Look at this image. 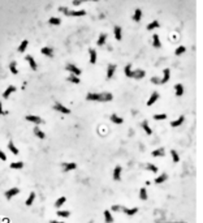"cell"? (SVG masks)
I'll use <instances>...</instances> for the list:
<instances>
[{"mask_svg":"<svg viewBox=\"0 0 203 223\" xmlns=\"http://www.w3.org/2000/svg\"><path fill=\"white\" fill-rule=\"evenodd\" d=\"M169 79H171V71L168 68H165L163 71V77L160 79V83H167L169 81Z\"/></svg>","mask_w":203,"mask_h":223,"instance_id":"9c48e42d","label":"cell"},{"mask_svg":"<svg viewBox=\"0 0 203 223\" xmlns=\"http://www.w3.org/2000/svg\"><path fill=\"white\" fill-rule=\"evenodd\" d=\"M154 119L155 120H165L167 115L165 114H156V115H154Z\"/></svg>","mask_w":203,"mask_h":223,"instance_id":"bcb514c9","label":"cell"},{"mask_svg":"<svg viewBox=\"0 0 203 223\" xmlns=\"http://www.w3.org/2000/svg\"><path fill=\"white\" fill-rule=\"evenodd\" d=\"M89 56H90V63L91 64H95L96 63V51L94 48L89 50Z\"/></svg>","mask_w":203,"mask_h":223,"instance_id":"484cf974","label":"cell"},{"mask_svg":"<svg viewBox=\"0 0 203 223\" xmlns=\"http://www.w3.org/2000/svg\"><path fill=\"white\" fill-rule=\"evenodd\" d=\"M160 26V24H159V21L158 20H154V21H151L149 25L146 26V29L149 30V32H152V30H155V29H158V27Z\"/></svg>","mask_w":203,"mask_h":223,"instance_id":"d6986e66","label":"cell"},{"mask_svg":"<svg viewBox=\"0 0 203 223\" xmlns=\"http://www.w3.org/2000/svg\"><path fill=\"white\" fill-rule=\"evenodd\" d=\"M167 179H168V175H167L165 172H163L160 176H158L156 179L154 180V183H155V184H162V183H164V182H167Z\"/></svg>","mask_w":203,"mask_h":223,"instance_id":"cb8c5ba5","label":"cell"},{"mask_svg":"<svg viewBox=\"0 0 203 223\" xmlns=\"http://www.w3.org/2000/svg\"><path fill=\"white\" fill-rule=\"evenodd\" d=\"M158 99H159V93H158V91H154V93L151 94V97H150V99L147 101V106H152Z\"/></svg>","mask_w":203,"mask_h":223,"instance_id":"ac0fdd59","label":"cell"},{"mask_svg":"<svg viewBox=\"0 0 203 223\" xmlns=\"http://www.w3.org/2000/svg\"><path fill=\"white\" fill-rule=\"evenodd\" d=\"M121 211H122V213H125L126 215H134V214L138 211V208L128 209V208H125V206H121Z\"/></svg>","mask_w":203,"mask_h":223,"instance_id":"e0dca14e","label":"cell"},{"mask_svg":"<svg viewBox=\"0 0 203 223\" xmlns=\"http://www.w3.org/2000/svg\"><path fill=\"white\" fill-rule=\"evenodd\" d=\"M185 51H186V47L185 46H180V47H177V48L174 50V55H176V56H180V55H182Z\"/></svg>","mask_w":203,"mask_h":223,"instance_id":"e575fe53","label":"cell"},{"mask_svg":"<svg viewBox=\"0 0 203 223\" xmlns=\"http://www.w3.org/2000/svg\"><path fill=\"white\" fill-rule=\"evenodd\" d=\"M50 223H64V222H59V221H50Z\"/></svg>","mask_w":203,"mask_h":223,"instance_id":"816d5d0a","label":"cell"},{"mask_svg":"<svg viewBox=\"0 0 203 223\" xmlns=\"http://www.w3.org/2000/svg\"><path fill=\"white\" fill-rule=\"evenodd\" d=\"M65 201H66L65 197H60V198H57V200H56V202H55V206H56V208H60V206L63 205V203L65 202Z\"/></svg>","mask_w":203,"mask_h":223,"instance_id":"ee69618b","label":"cell"},{"mask_svg":"<svg viewBox=\"0 0 203 223\" xmlns=\"http://www.w3.org/2000/svg\"><path fill=\"white\" fill-rule=\"evenodd\" d=\"M124 73H125V76H126V77H129V79H132V77H133V69H132V64H126V65H125Z\"/></svg>","mask_w":203,"mask_h":223,"instance_id":"d4e9b609","label":"cell"},{"mask_svg":"<svg viewBox=\"0 0 203 223\" xmlns=\"http://www.w3.org/2000/svg\"><path fill=\"white\" fill-rule=\"evenodd\" d=\"M18 193H20V189L18 188H10L5 192V197H7L8 200H10L12 197H15L16 194H18Z\"/></svg>","mask_w":203,"mask_h":223,"instance_id":"ba28073f","label":"cell"},{"mask_svg":"<svg viewBox=\"0 0 203 223\" xmlns=\"http://www.w3.org/2000/svg\"><path fill=\"white\" fill-rule=\"evenodd\" d=\"M34 135L37 136V137H39L40 140H44V138H46V135H44V133L39 129V127H35L34 128Z\"/></svg>","mask_w":203,"mask_h":223,"instance_id":"d6a6232c","label":"cell"},{"mask_svg":"<svg viewBox=\"0 0 203 223\" xmlns=\"http://www.w3.org/2000/svg\"><path fill=\"white\" fill-rule=\"evenodd\" d=\"M27 46H29V41L27 39H24L20 43V46H18V48H17V51L18 52H25L26 51V48H27Z\"/></svg>","mask_w":203,"mask_h":223,"instance_id":"603a6c76","label":"cell"},{"mask_svg":"<svg viewBox=\"0 0 203 223\" xmlns=\"http://www.w3.org/2000/svg\"><path fill=\"white\" fill-rule=\"evenodd\" d=\"M68 81L72 82V83H80L81 82V80H80V77L74 76V74H70V76L68 77Z\"/></svg>","mask_w":203,"mask_h":223,"instance_id":"8d00e7d4","label":"cell"},{"mask_svg":"<svg viewBox=\"0 0 203 223\" xmlns=\"http://www.w3.org/2000/svg\"><path fill=\"white\" fill-rule=\"evenodd\" d=\"M56 214L59 217H63V218H68V217L70 215V213H69V211H66V210H59Z\"/></svg>","mask_w":203,"mask_h":223,"instance_id":"b9f144b4","label":"cell"},{"mask_svg":"<svg viewBox=\"0 0 203 223\" xmlns=\"http://www.w3.org/2000/svg\"><path fill=\"white\" fill-rule=\"evenodd\" d=\"M65 69H66V71H68L70 74H74V76H77V77H80V76H81V73H82V71L78 68V67L74 65V64H70V63L66 64V65H65Z\"/></svg>","mask_w":203,"mask_h":223,"instance_id":"3957f363","label":"cell"},{"mask_svg":"<svg viewBox=\"0 0 203 223\" xmlns=\"http://www.w3.org/2000/svg\"><path fill=\"white\" fill-rule=\"evenodd\" d=\"M25 60L29 63V65H30V68L33 69V71H37L38 69V64H37V61L34 60V58L31 56V55H26L25 56Z\"/></svg>","mask_w":203,"mask_h":223,"instance_id":"8992f818","label":"cell"},{"mask_svg":"<svg viewBox=\"0 0 203 223\" xmlns=\"http://www.w3.org/2000/svg\"><path fill=\"white\" fill-rule=\"evenodd\" d=\"M116 72V64H108L107 67V79H112Z\"/></svg>","mask_w":203,"mask_h":223,"instance_id":"5bb4252c","label":"cell"},{"mask_svg":"<svg viewBox=\"0 0 203 223\" xmlns=\"http://www.w3.org/2000/svg\"><path fill=\"white\" fill-rule=\"evenodd\" d=\"M48 24L50 25H60L61 24V20L59 17H51L48 20Z\"/></svg>","mask_w":203,"mask_h":223,"instance_id":"f35d334b","label":"cell"},{"mask_svg":"<svg viewBox=\"0 0 203 223\" xmlns=\"http://www.w3.org/2000/svg\"><path fill=\"white\" fill-rule=\"evenodd\" d=\"M8 68H9V71L12 72V74H17V73H18L17 63H16V61H10L9 65H8Z\"/></svg>","mask_w":203,"mask_h":223,"instance_id":"4316f807","label":"cell"},{"mask_svg":"<svg viewBox=\"0 0 203 223\" xmlns=\"http://www.w3.org/2000/svg\"><path fill=\"white\" fill-rule=\"evenodd\" d=\"M113 34H115L116 41H121L122 39V29L119 26V25H116V26L113 27Z\"/></svg>","mask_w":203,"mask_h":223,"instance_id":"9a60e30c","label":"cell"},{"mask_svg":"<svg viewBox=\"0 0 203 223\" xmlns=\"http://www.w3.org/2000/svg\"><path fill=\"white\" fill-rule=\"evenodd\" d=\"M140 198L143 200V201H146V200H147V191L144 188L140 189Z\"/></svg>","mask_w":203,"mask_h":223,"instance_id":"ab89813d","label":"cell"},{"mask_svg":"<svg viewBox=\"0 0 203 223\" xmlns=\"http://www.w3.org/2000/svg\"><path fill=\"white\" fill-rule=\"evenodd\" d=\"M105 41H107V33H102V34L99 35L98 41H96V44H98V46H104Z\"/></svg>","mask_w":203,"mask_h":223,"instance_id":"7402d4cb","label":"cell"},{"mask_svg":"<svg viewBox=\"0 0 203 223\" xmlns=\"http://www.w3.org/2000/svg\"><path fill=\"white\" fill-rule=\"evenodd\" d=\"M171 155H172V158H173V162L177 163L180 161V157H179V154H177L176 150H171Z\"/></svg>","mask_w":203,"mask_h":223,"instance_id":"f6af8a7d","label":"cell"},{"mask_svg":"<svg viewBox=\"0 0 203 223\" xmlns=\"http://www.w3.org/2000/svg\"><path fill=\"white\" fill-rule=\"evenodd\" d=\"M7 111H4L3 110V104H1V102H0V115H7Z\"/></svg>","mask_w":203,"mask_h":223,"instance_id":"681fc988","label":"cell"},{"mask_svg":"<svg viewBox=\"0 0 203 223\" xmlns=\"http://www.w3.org/2000/svg\"><path fill=\"white\" fill-rule=\"evenodd\" d=\"M111 120H112V123H115V124H122L124 123V119L120 118L119 115H116V114L111 115Z\"/></svg>","mask_w":203,"mask_h":223,"instance_id":"83f0119b","label":"cell"},{"mask_svg":"<svg viewBox=\"0 0 203 223\" xmlns=\"http://www.w3.org/2000/svg\"><path fill=\"white\" fill-rule=\"evenodd\" d=\"M151 155L152 157H164V155H165V150H164L163 147H160V149H158V150H154V151L151 153Z\"/></svg>","mask_w":203,"mask_h":223,"instance_id":"f546056e","label":"cell"},{"mask_svg":"<svg viewBox=\"0 0 203 223\" xmlns=\"http://www.w3.org/2000/svg\"><path fill=\"white\" fill-rule=\"evenodd\" d=\"M154 85H160V79L159 77H151V80H150Z\"/></svg>","mask_w":203,"mask_h":223,"instance_id":"7dc6e473","label":"cell"},{"mask_svg":"<svg viewBox=\"0 0 203 223\" xmlns=\"http://www.w3.org/2000/svg\"><path fill=\"white\" fill-rule=\"evenodd\" d=\"M121 171H122L121 166H116V167H115V170H113V175H112L113 180L119 182V180L121 179Z\"/></svg>","mask_w":203,"mask_h":223,"instance_id":"8fae6325","label":"cell"},{"mask_svg":"<svg viewBox=\"0 0 203 223\" xmlns=\"http://www.w3.org/2000/svg\"><path fill=\"white\" fill-rule=\"evenodd\" d=\"M0 159H1V161H7V157H5V154L1 151V150H0Z\"/></svg>","mask_w":203,"mask_h":223,"instance_id":"f907efd6","label":"cell"},{"mask_svg":"<svg viewBox=\"0 0 203 223\" xmlns=\"http://www.w3.org/2000/svg\"><path fill=\"white\" fill-rule=\"evenodd\" d=\"M174 93H176L177 97L183 95V93H185V88L182 86V83H176V85H174Z\"/></svg>","mask_w":203,"mask_h":223,"instance_id":"2e32d148","label":"cell"},{"mask_svg":"<svg viewBox=\"0 0 203 223\" xmlns=\"http://www.w3.org/2000/svg\"><path fill=\"white\" fill-rule=\"evenodd\" d=\"M54 108L56 111H59V112H61V114H70V110H69V108H66L64 104H61L60 102H56L54 104Z\"/></svg>","mask_w":203,"mask_h":223,"instance_id":"5b68a950","label":"cell"},{"mask_svg":"<svg viewBox=\"0 0 203 223\" xmlns=\"http://www.w3.org/2000/svg\"><path fill=\"white\" fill-rule=\"evenodd\" d=\"M85 1H99V0H73V5L74 7H78V5H81Z\"/></svg>","mask_w":203,"mask_h":223,"instance_id":"7bdbcfd3","label":"cell"},{"mask_svg":"<svg viewBox=\"0 0 203 223\" xmlns=\"http://www.w3.org/2000/svg\"><path fill=\"white\" fill-rule=\"evenodd\" d=\"M111 209H112V211H121V206L120 205H113Z\"/></svg>","mask_w":203,"mask_h":223,"instance_id":"c3c4849f","label":"cell"},{"mask_svg":"<svg viewBox=\"0 0 203 223\" xmlns=\"http://www.w3.org/2000/svg\"><path fill=\"white\" fill-rule=\"evenodd\" d=\"M34 200H35V193H34V192H31V193L29 194V197H27V200H26V202H25V203H26L27 206H30L33 202H34Z\"/></svg>","mask_w":203,"mask_h":223,"instance_id":"d590c367","label":"cell"},{"mask_svg":"<svg viewBox=\"0 0 203 223\" xmlns=\"http://www.w3.org/2000/svg\"><path fill=\"white\" fill-rule=\"evenodd\" d=\"M144 76H146V72H144L143 69H135V71H133V77L132 79L141 80V79H143Z\"/></svg>","mask_w":203,"mask_h":223,"instance_id":"52a82bcc","label":"cell"},{"mask_svg":"<svg viewBox=\"0 0 203 223\" xmlns=\"http://www.w3.org/2000/svg\"><path fill=\"white\" fill-rule=\"evenodd\" d=\"M152 46H154L155 48H160V47H162V42H160V38L158 34L152 35Z\"/></svg>","mask_w":203,"mask_h":223,"instance_id":"ffe728a7","label":"cell"},{"mask_svg":"<svg viewBox=\"0 0 203 223\" xmlns=\"http://www.w3.org/2000/svg\"><path fill=\"white\" fill-rule=\"evenodd\" d=\"M25 119L30 123H34V124H42L43 123V120H42L39 116H35V115H27Z\"/></svg>","mask_w":203,"mask_h":223,"instance_id":"7c38bea8","label":"cell"},{"mask_svg":"<svg viewBox=\"0 0 203 223\" xmlns=\"http://www.w3.org/2000/svg\"><path fill=\"white\" fill-rule=\"evenodd\" d=\"M183 121H185V116L181 115L179 119H177V120H173V121L171 123V127H180Z\"/></svg>","mask_w":203,"mask_h":223,"instance_id":"f1b7e54d","label":"cell"},{"mask_svg":"<svg viewBox=\"0 0 203 223\" xmlns=\"http://www.w3.org/2000/svg\"><path fill=\"white\" fill-rule=\"evenodd\" d=\"M16 91V86H13V85H9L7 89H5V91L3 93V98H5V99H8L10 97V94L12 93H15Z\"/></svg>","mask_w":203,"mask_h":223,"instance_id":"4fadbf2b","label":"cell"},{"mask_svg":"<svg viewBox=\"0 0 203 223\" xmlns=\"http://www.w3.org/2000/svg\"><path fill=\"white\" fill-rule=\"evenodd\" d=\"M104 221H105V223H113V217L110 210L104 211Z\"/></svg>","mask_w":203,"mask_h":223,"instance_id":"4dcf8cb0","label":"cell"},{"mask_svg":"<svg viewBox=\"0 0 203 223\" xmlns=\"http://www.w3.org/2000/svg\"><path fill=\"white\" fill-rule=\"evenodd\" d=\"M86 99L94 102H110L113 99V95L111 93H108V91H104V93H87Z\"/></svg>","mask_w":203,"mask_h":223,"instance_id":"6da1fadb","label":"cell"},{"mask_svg":"<svg viewBox=\"0 0 203 223\" xmlns=\"http://www.w3.org/2000/svg\"><path fill=\"white\" fill-rule=\"evenodd\" d=\"M61 167H63V171L64 172H69V171L76 170L77 168V164L73 163V162H64V163H61Z\"/></svg>","mask_w":203,"mask_h":223,"instance_id":"277c9868","label":"cell"},{"mask_svg":"<svg viewBox=\"0 0 203 223\" xmlns=\"http://www.w3.org/2000/svg\"><path fill=\"white\" fill-rule=\"evenodd\" d=\"M24 167V163L22 162H13V163H10V168L12 170H20Z\"/></svg>","mask_w":203,"mask_h":223,"instance_id":"74e56055","label":"cell"},{"mask_svg":"<svg viewBox=\"0 0 203 223\" xmlns=\"http://www.w3.org/2000/svg\"><path fill=\"white\" fill-rule=\"evenodd\" d=\"M146 168L149 170V171H151V172H158V167L155 166V164H152V163H147Z\"/></svg>","mask_w":203,"mask_h":223,"instance_id":"60d3db41","label":"cell"},{"mask_svg":"<svg viewBox=\"0 0 203 223\" xmlns=\"http://www.w3.org/2000/svg\"><path fill=\"white\" fill-rule=\"evenodd\" d=\"M142 16H143L142 11H141L140 8H137V9L134 11V13H133V17H132V20L134 21V22H140L141 20H142Z\"/></svg>","mask_w":203,"mask_h":223,"instance_id":"30bf717a","label":"cell"},{"mask_svg":"<svg viewBox=\"0 0 203 223\" xmlns=\"http://www.w3.org/2000/svg\"><path fill=\"white\" fill-rule=\"evenodd\" d=\"M142 128H143V130L147 133V135H152V129L150 128L149 121H147V120H143V123H142Z\"/></svg>","mask_w":203,"mask_h":223,"instance_id":"1f68e13d","label":"cell"},{"mask_svg":"<svg viewBox=\"0 0 203 223\" xmlns=\"http://www.w3.org/2000/svg\"><path fill=\"white\" fill-rule=\"evenodd\" d=\"M57 11L61 13H64L65 16H72V17H82V16L86 15V11H73V9H69V8L66 7H59L57 8Z\"/></svg>","mask_w":203,"mask_h":223,"instance_id":"7a4b0ae2","label":"cell"},{"mask_svg":"<svg viewBox=\"0 0 203 223\" xmlns=\"http://www.w3.org/2000/svg\"><path fill=\"white\" fill-rule=\"evenodd\" d=\"M8 149L10 150V153H12V154H15V155H17V154H18V149L15 146V144H13L12 141L8 142Z\"/></svg>","mask_w":203,"mask_h":223,"instance_id":"836d02e7","label":"cell"},{"mask_svg":"<svg viewBox=\"0 0 203 223\" xmlns=\"http://www.w3.org/2000/svg\"><path fill=\"white\" fill-rule=\"evenodd\" d=\"M40 52L44 55V56H48V58L54 56V50H52L51 47H43V48L40 50Z\"/></svg>","mask_w":203,"mask_h":223,"instance_id":"44dd1931","label":"cell"}]
</instances>
